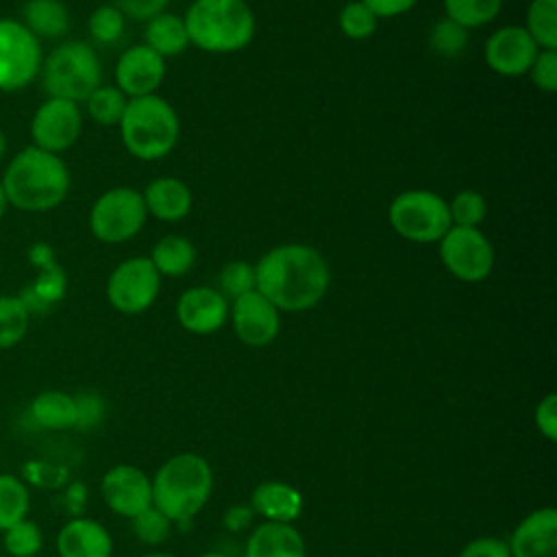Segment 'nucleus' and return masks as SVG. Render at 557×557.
Listing matches in <instances>:
<instances>
[{"label": "nucleus", "mask_w": 557, "mask_h": 557, "mask_svg": "<svg viewBox=\"0 0 557 557\" xmlns=\"http://www.w3.org/2000/svg\"><path fill=\"white\" fill-rule=\"evenodd\" d=\"M2 546L11 557H35L44 546V531L35 520L24 518L2 531Z\"/></svg>", "instance_id": "obj_33"}, {"label": "nucleus", "mask_w": 557, "mask_h": 557, "mask_svg": "<svg viewBox=\"0 0 557 557\" xmlns=\"http://www.w3.org/2000/svg\"><path fill=\"white\" fill-rule=\"evenodd\" d=\"M39 78L48 98L81 104L102 85V63L91 44L70 39L52 48L41 61Z\"/></svg>", "instance_id": "obj_6"}, {"label": "nucleus", "mask_w": 557, "mask_h": 557, "mask_svg": "<svg viewBox=\"0 0 557 557\" xmlns=\"http://www.w3.org/2000/svg\"><path fill=\"white\" fill-rule=\"evenodd\" d=\"M148 215L161 222H181L189 215L194 196L185 181L176 176H159L152 178L141 191Z\"/></svg>", "instance_id": "obj_21"}, {"label": "nucleus", "mask_w": 557, "mask_h": 557, "mask_svg": "<svg viewBox=\"0 0 557 557\" xmlns=\"http://www.w3.org/2000/svg\"><path fill=\"white\" fill-rule=\"evenodd\" d=\"M459 557H511L507 542H503L500 537H492V535H483L476 537L472 542H468Z\"/></svg>", "instance_id": "obj_44"}, {"label": "nucleus", "mask_w": 557, "mask_h": 557, "mask_svg": "<svg viewBox=\"0 0 557 557\" xmlns=\"http://www.w3.org/2000/svg\"><path fill=\"white\" fill-rule=\"evenodd\" d=\"M30 265L37 268V274L30 285H26L20 292V298L24 300L26 309L33 313H44L50 307H54L59 300H63L67 289V276L65 270L57 263L52 246L37 242L28 250Z\"/></svg>", "instance_id": "obj_17"}, {"label": "nucleus", "mask_w": 557, "mask_h": 557, "mask_svg": "<svg viewBox=\"0 0 557 557\" xmlns=\"http://www.w3.org/2000/svg\"><path fill=\"white\" fill-rule=\"evenodd\" d=\"M30 511V487L28 483L11 472H0V533L15 522L28 518Z\"/></svg>", "instance_id": "obj_28"}, {"label": "nucleus", "mask_w": 557, "mask_h": 557, "mask_svg": "<svg viewBox=\"0 0 557 557\" xmlns=\"http://www.w3.org/2000/svg\"><path fill=\"white\" fill-rule=\"evenodd\" d=\"M524 30L540 50H557V0H531L524 15Z\"/></svg>", "instance_id": "obj_29"}, {"label": "nucleus", "mask_w": 557, "mask_h": 557, "mask_svg": "<svg viewBox=\"0 0 557 557\" xmlns=\"http://www.w3.org/2000/svg\"><path fill=\"white\" fill-rule=\"evenodd\" d=\"M537 52V44L520 24H507L496 28L483 46L485 65L494 74L505 78H518L527 74Z\"/></svg>", "instance_id": "obj_14"}, {"label": "nucleus", "mask_w": 557, "mask_h": 557, "mask_svg": "<svg viewBox=\"0 0 557 557\" xmlns=\"http://www.w3.org/2000/svg\"><path fill=\"white\" fill-rule=\"evenodd\" d=\"M257 292L278 311L300 313L313 309L329 292L331 268L322 252L309 244H281L255 263Z\"/></svg>", "instance_id": "obj_1"}, {"label": "nucleus", "mask_w": 557, "mask_h": 557, "mask_svg": "<svg viewBox=\"0 0 557 557\" xmlns=\"http://www.w3.org/2000/svg\"><path fill=\"white\" fill-rule=\"evenodd\" d=\"M228 320L237 339L250 348L272 344L281 331V311L257 289L231 300Z\"/></svg>", "instance_id": "obj_13"}, {"label": "nucleus", "mask_w": 557, "mask_h": 557, "mask_svg": "<svg viewBox=\"0 0 557 557\" xmlns=\"http://www.w3.org/2000/svg\"><path fill=\"white\" fill-rule=\"evenodd\" d=\"M117 128L126 152L139 161L168 157L181 137L176 109L157 94L128 98Z\"/></svg>", "instance_id": "obj_5"}, {"label": "nucleus", "mask_w": 557, "mask_h": 557, "mask_svg": "<svg viewBox=\"0 0 557 557\" xmlns=\"http://www.w3.org/2000/svg\"><path fill=\"white\" fill-rule=\"evenodd\" d=\"M170 0H113L111 4L126 17L135 22H148L163 13Z\"/></svg>", "instance_id": "obj_42"}, {"label": "nucleus", "mask_w": 557, "mask_h": 557, "mask_svg": "<svg viewBox=\"0 0 557 557\" xmlns=\"http://www.w3.org/2000/svg\"><path fill=\"white\" fill-rule=\"evenodd\" d=\"M228 305L218 287L196 285L178 296L176 320L187 333L211 335L226 324Z\"/></svg>", "instance_id": "obj_18"}, {"label": "nucleus", "mask_w": 557, "mask_h": 557, "mask_svg": "<svg viewBox=\"0 0 557 557\" xmlns=\"http://www.w3.org/2000/svg\"><path fill=\"white\" fill-rule=\"evenodd\" d=\"M527 74L540 91L555 94L557 91V50H540Z\"/></svg>", "instance_id": "obj_40"}, {"label": "nucleus", "mask_w": 557, "mask_h": 557, "mask_svg": "<svg viewBox=\"0 0 557 557\" xmlns=\"http://www.w3.org/2000/svg\"><path fill=\"white\" fill-rule=\"evenodd\" d=\"M113 78L126 98L157 94L165 78V59L146 44H135L117 57Z\"/></svg>", "instance_id": "obj_16"}, {"label": "nucleus", "mask_w": 557, "mask_h": 557, "mask_svg": "<svg viewBox=\"0 0 557 557\" xmlns=\"http://www.w3.org/2000/svg\"><path fill=\"white\" fill-rule=\"evenodd\" d=\"M83 131V113L76 102L61 98H46L33 113L30 139L33 146L61 154L70 150Z\"/></svg>", "instance_id": "obj_12"}, {"label": "nucleus", "mask_w": 557, "mask_h": 557, "mask_svg": "<svg viewBox=\"0 0 557 557\" xmlns=\"http://www.w3.org/2000/svg\"><path fill=\"white\" fill-rule=\"evenodd\" d=\"M85 498H87V494H85V485H83V483H72V485L67 487V492H65L67 509H70L74 516H78V511H81Z\"/></svg>", "instance_id": "obj_47"}, {"label": "nucleus", "mask_w": 557, "mask_h": 557, "mask_svg": "<svg viewBox=\"0 0 557 557\" xmlns=\"http://www.w3.org/2000/svg\"><path fill=\"white\" fill-rule=\"evenodd\" d=\"M9 207L26 213L57 209L70 191L72 176L61 154L26 146L13 154L0 178Z\"/></svg>", "instance_id": "obj_2"}, {"label": "nucleus", "mask_w": 557, "mask_h": 557, "mask_svg": "<svg viewBox=\"0 0 557 557\" xmlns=\"http://www.w3.org/2000/svg\"><path fill=\"white\" fill-rule=\"evenodd\" d=\"M141 557H174V555H170V553H148V555H141Z\"/></svg>", "instance_id": "obj_50"}, {"label": "nucleus", "mask_w": 557, "mask_h": 557, "mask_svg": "<svg viewBox=\"0 0 557 557\" xmlns=\"http://www.w3.org/2000/svg\"><path fill=\"white\" fill-rule=\"evenodd\" d=\"M4 152H7V135H4L2 128H0V161H2Z\"/></svg>", "instance_id": "obj_49"}, {"label": "nucleus", "mask_w": 557, "mask_h": 557, "mask_svg": "<svg viewBox=\"0 0 557 557\" xmlns=\"http://www.w3.org/2000/svg\"><path fill=\"white\" fill-rule=\"evenodd\" d=\"M59 557H111L113 540L107 527L87 516H72L57 533Z\"/></svg>", "instance_id": "obj_20"}, {"label": "nucleus", "mask_w": 557, "mask_h": 557, "mask_svg": "<svg viewBox=\"0 0 557 557\" xmlns=\"http://www.w3.org/2000/svg\"><path fill=\"white\" fill-rule=\"evenodd\" d=\"M255 518V511L250 509V505H233L226 513H224V527L233 533H239L244 529L250 527Z\"/></svg>", "instance_id": "obj_46"}, {"label": "nucleus", "mask_w": 557, "mask_h": 557, "mask_svg": "<svg viewBox=\"0 0 557 557\" xmlns=\"http://www.w3.org/2000/svg\"><path fill=\"white\" fill-rule=\"evenodd\" d=\"M448 213L453 226L479 228L487 218V200L476 189H461L448 200Z\"/></svg>", "instance_id": "obj_34"}, {"label": "nucleus", "mask_w": 557, "mask_h": 557, "mask_svg": "<svg viewBox=\"0 0 557 557\" xmlns=\"http://www.w3.org/2000/svg\"><path fill=\"white\" fill-rule=\"evenodd\" d=\"M7 198H4V189H2V183H0V220L4 218V213H7Z\"/></svg>", "instance_id": "obj_48"}, {"label": "nucleus", "mask_w": 557, "mask_h": 557, "mask_svg": "<svg viewBox=\"0 0 557 557\" xmlns=\"http://www.w3.org/2000/svg\"><path fill=\"white\" fill-rule=\"evenodd\" d=\"M26 418L46 431H65L76 426L74 396L61 389H44L35 394L26 407Z\"/></svg>", "instance_id": "obj_24"}, {"label": "nucleus", "mask_w": 557, "mask_h": 557, "mask_svg": "<svg viewBox=\"0 0 557 557\" xmlns=\"http://www.w3.org/2000/svg\"><path fill=\"white\" fill-rule=\"evenodd\" d=\"M100 494L113 513L128 520L152 507V483L144 470L131 463L109 468L100 481Z\"/></svg>", "instance_id": "obj_15"}, {"label": "nucleus", "mask_w": 557, "mask_h": 557, "mask_svg": "<svg viewBox=\"0 0 557 557\" xmlns=\"http://www.w3.org/2000/svg\"><path fill=\"white\" fill-rule=\"evenodd\" d=\"M387 220L394 233L411 244H437L453 226L448 200L431 189H405L394 196Z\"/></svg>", "instance_id": "obj_7"}, {"label": "nucleus", "mask_w": 557, "mask_h": 557, "mask_svg": "<svg viewBox=\"0 0 557 557\" xmlns=\"http://www.w3.org/2000/svg\"><path fill=\"white\" fill-rule=\"evenodd\" d=\"M150 483L152 507L172 522H187L207 505L213 490V470L205 457L178 453L154 472Z\"/></svg>", "instance_id": "obj_4"}, {"label": "nucleus", "mask_w": 557, "mask_h": 557, "mask_svg": "<svg viewBox=\"0 0 557 557\" xmlns=\"http://www.w3.org/2000/svg\"><path fill=\"white\" fill-rule=\"evenodd\" d=\"M126 28V17L113 4H100L91 11L87 20L89 37L100 46H113L122 39Z\"/></svg>", "instance_id": "obj_36"}, {"label": "nucleus", "mask_w": 557, "mask_h": 557, "mask_svg": "<svg viewBox=\"0 0 557 557\" xmlns=\"http://www.w3.org/2000/svg\"><path fill=\"white\" fill-rule=\"evenodd\" d=\"M376 24H379L376 15L361 0L346 2L337 15V26H339L342 35L352 41L372 37L376 30Z\"/></svg>", "instance_id": "obj_37"}, {"label": "nucleus", "mask_w": 557, "mask_h": 557, "mask_svg": "<svg viewBox=\"0 0 557 557\" xmlns=\"http://www.w3.org/2000/svg\"><path fill=\"white\" fill-rule=\"evenodd\" d=\"M218 289L231 302L252 289H257L255 263L248 261H231L218 274Z\"/></svg>", "instance_id": "obj_38"}, {"label": "nucleus", "mask_w": 557, "mask_h": 557, "mask_svg": "<svg viewBox=\"0 0 557 557\" xmlns=\"http://www.w3.org/2000/svg\"><path fill=\"white\" fill-rule=\"evenodd\" d=\"M148 220L141 191L135 187H111L89 209V231L98 242L124 244L139 235Z\"/></svg>", "instance_id": "obj_8"}, {"label": "nucleus", "mask_w": 557, "mask_h": 557, "mask_svg": "<svg viewBox=\"0 0 557 557\" xmlns=\"http://www.w3.org/2000/svg\"><path fill=\"white\" fill-rule=\"evenodd\" d=\"M159 292L161 274L148 257H128L120 261L111 270L104 287L109 305L124 315H137L150 309Z\"/></svg>", "instance_id": "obj_11"}, {"label": "nucleus", "mask_w": 557, "mask_h": 557, "mask_svg": "<svg viewBox=\"0 0 557 557\" xmlns=\"http://www.w3.org/2000/svg\"><path fill=\"white\" fill-rule=\"evenodd\" d=\"M468 28L448 17H442L433 24L429 33V46L442 59H457L468 46Z\"/></svg>", "instance_id": "obj_35"}, {"label": "nucleus", "mask_w": 557, "mask_h": 557, "mask_svg": "<svg viewBox=\"0 0 557 557\" xmlns=\"http://www.w3.org/2000/svg\"><path fill=\"white\" fill-rule=\"evenodd\" d=\"M535 426L548 442L557 440V396L553 392L535 407Z\"/></svg>", "instance_id": "obj_43"}, {"label": "nucleus", "mask_w": 557, "mask_h": 557, "mask_svg": "<svg viewBox=\"0 0 557 557\" xmlns=\"http://www.w3.org/2000/svg\"><path fill=\"white\" fill-rule=\"evenodd\" d=\"M22 24L41 41L59 39L70 30V11L61 0H26Z\"/></svg>", "instance_id": "obj_25"}, {"label": "nucleus", "mask_w": 557, "mask_h": 557, "mask_svg": "<svg viewBox=\"0 0 557 557\" xmlns=\"http://www.w3.org/2000/svg\"><path fill=\"white\" fill-rule=\"evenodd\" d=\"M144 44L163 59L183 54L189 48V37H187L183 15L163 11L152 20H148L144 28Z\"/></svg>", "instance_id": "obj_26"}, {"label": "nucleus", "mask_w": 557, "mask_h": 557, "mask_svg": "<svg viewBox=\"0 0 557 557\" xmlns=\"http://www.w3.org/2000/svg\"><path fill=\"white\" fill-rule=\"evenodd\" d=\"M30 311L20 294L0 296V350L15 348L28 333Z\"/></svg>", "instance_id": "obj_30"}, {"label": "nucleus", "mask_w": 557, "mask_h": 557, "mask_svg": "<svg viewBox=\"0 0 557 557\" xmlns=\"http://www.w3.org/2000/svg\"><path fill=\"white\" fill-rule=\"evenodd\" d=\"M440 261L461 283H481L494 270V246L481 228L450 226L437 242Z\"/></svg>", "instance_id": "obj_9"}, {"label": "nucleus", "mask_w": 557, "mask_h": 557, "mask_svg": "<svg viewBox=\"0 0 557 557\" xmlns=\"http://www.w3.org/2000/svg\"><path fill=\"white\" fill-rule=\"evenodd\" d=\"M148 259L154 265V270L161 274V278L163 276L178 278L194 268L196 248L183 235H165L152 246Z\"/></svg>", "instance_id": "obj_27"}, {"label": "nucleus", "mask_w": 557, "mask_h": 557, "mask_svg": "<svg viewBox=\"0 0 557 557\" xmlns=\"http://www.w3.org/2000/svg\"><path fill=\"white\" fill-rule=\"evenodd\" d=\"M183 22L189 46L209 54L239 52L257 33V20L246 0H191Z\"/></svg>", "instance_id": "obj_3"}, {"label": "nucleus", "mask_w": 557, "mask_h": 557, "mask_svg": "<svg viewBox=\"0 0 557 557\" xmlns=\"http://www.w3.org/2000/svg\"><path fill=\"white\" fill-rule=\"evenodd\" d=\"M511 557H557V511L553 507H542L524 516L511 537Z\"/></svg>", "instance_id": "obj_19"}, {"label": "nucleus", "mask_w": 557, "mask_h": 557, "mask_svg": "<svg viewBox=\"0 0 557 557\" xmlns=\"http://www.w3.org/2000/svg\"><path fill=\"white\" fill-rule=\"evenodd\" d=\"M170 527H172V520L168 516H163L157 507H148L141 513H137L135 518H131V529H133L135 537L144 544L165 542L170 535Z\"/></svg>", "instance_id": "obj_39"}, {"label": "nucleus", "mask_w": 557, "mask_h": 557, "mask_svg": "<svg viewBox=\"0 0 557 557\" xmlns=\"http://www.w3.org/2000/svg\"><path fill=\"white\" fill-rule=\"evenodd\" d=\"M76 403V426L81 431H89L98 426L104 418V398L96 392H81L74 396Z\"/></svg>", "instance_id": "obj_41"}, {"label": "nucleus", "mask_w": 557, "mask_h": 557, "mask_svg": "<svg viewBox=\"0 0 557 557\" xmlns=\"http://www.w3.org/2000/svg\"><path fill=\"white\" fill-rule=\"evenodd\" d=\"M250 509L268 522H294L302 513V494L285 481H263L250 494Z\"/></svg>", "instance_id": "obj_23"}, {"label": "nucleus", "mask_w": 557, "mask_h": 557, "mask_svg": "<svg viewBox=\"0 0 557 557\" xmlns=\"http://www.w3.org/2000/svg\"><path fill=\"white\" fill-rule=\"evenodd\" d=\"M374 15L376 20H392L398 15L409 13L418 0H361Z\"/></svg>", "instance_id": "obj_45"}, {"label": "nucleus", "mask_w": 557, "mask_h": 557, "mask_svg": "<svg viewBox=\"0 0 557 557\" xmlns=\"http://www.w3.org/2000/svg\"><path fill=\"white\" fill-rule=\"evenodd\" d=\"M41 41L20 22L0 17V91L28 87L41 70Z\"/></svg>", "instance_id": "obj_10"}, {"label": "nucleus", "mask_w": 557, "mask_h": 557, "mask_svg": "<svg viewBox=\"0 0 557 557\" xmlns=\"http://www.w3.org/2000/svg\"><path fill=\"white\" fill-rule=\"evenodd\" d=\"M244 557H305V540L292 524L261 522L248 535Z\"/></svg>", "instance_id": "obj_22"}, {"label": "nucleus", "mask_w": 557, "mask_h": 557, "mask_svg": "<svg viewBox=\"0 0 557 557\" xmlns=\"http://www.w3.org/2000/svg\"><path fill=\"white\" fill-rule=\"evenodd\" d=\"M200 557H228V555L218 553V550H211V553H205V555H200Z\"/></svg>", "instance_id": "obj_51"}, {"label": "nucleus", "mask_w": 557, "mask_h": 557, "mask_svg": "<svg viewBox=\"0 0 557 557\" xmlns=\"http://www.w3.org/2000/svg\"><path fill=\"white\" fill-rule=\"evenodd\" d=\"M128 98L115 85H98L85 100L87 113L102 126H117Z\"/></svg>", "instance_id": "obj_32"}, {"label": "nucleus", "mask_w": 557, "mask_h": 557, "mask_svg": "<svg viewBox=\"0 0 557 557\" xmlns=\"http://www.w3.org/2000/svg\"><path fill=\"white\" fill-rule=\"evenodd\" d=\"M444 17L461 24L463 28H481L496 20L503 0H442Z\"/></svg>", "instance_id": "obj_31"}]
</instances>
